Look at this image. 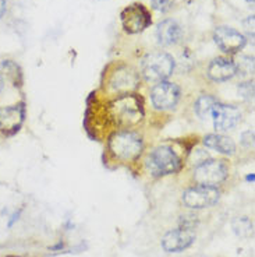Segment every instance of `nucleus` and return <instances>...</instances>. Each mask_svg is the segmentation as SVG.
Returning a JSON list of instances; mask_svg holds the SVG:
<instances>
[{
    "mask_svg": "<svg viewBox=\"0 0 255 257\" xmlns=\"http://www.w3.org/2000/svg\"><path fill=\"white\" fill-rule=\"evenodd\" d=\"M174 70V60L166 52H152L142 60L141 71L147 81L159 83L170 77Z\"/></svg>",
    "mask_w": 255,
    "mask_h": 257,
    "instance_id": "1",
    "label": "nucleus"
},
{
    "mask_svg": "<svg viewBox=\"0 0 255 257\" xmlns=\"http://www.w3.org/2000/svg\"><path fill=\"white\" fill-rule=\"evenodd\" d=\"M109 148L119 160H134L142 151V139L133 132H119L110 137Z\"/></svg>",
    "mask_w": 255,
    "mask_h": 257,
    "instance_id": "2",
    "label": "nucleus"
},
{
    "mask_svg": "<svg viewBox=\"0 0 255 257\" xmlns=\"http://www.w3.org/2000/svg\"><path fill=\"white\" fill-rule=\"evenodd\" d=\"M147 168L153 176H165L179 171L180 160L172 148L162 146L155 148L148 157Z\"/></svg>",
    "mask_w": 255,
    "mask_h": 257,
    "instance_id": "3",
    "label": "nucleus"
},
{
    "mask_svg": "<svg viewBox=\"0 0 255 257\" xmlns=\"http://www.w3.org/2000/svg\"><path fill=\"white\" fill-rule=\"evenodd\" d=\"M229 174V169L224 161L206 160L199 164L194 171V179L198 185L216 187L220 185Z\"/></svg>",
    "mask_w": 255,
    "mask_h": 257,
    "instance_id": "4",
    "label": "nucleus"
},
{
    "mask_svg": "<svg viewBox=\"0 0 255 257\" xmlns=\"http://www.w3.org/2000/svg\"><path fill=\"white\" fill-rule=\"evenodd\" d=\"M120 21L123 30L127 34H138L148 28L152 23L151 14L141 3H133L123 9L120 13Z\"/></svg>",
    "mask_w": 255,
    "mask_h": 257,
    "instance_id": "5",
    "label": "nucleus"
},
{
    "mask_svg": "<svg viewBox=\"0 0 255 257\" xmlns=\"http://www.w3.org/2000/svg\"><path fill=\"white\" fill-rule=\"evenodd\" d=\"M219 196L220 193L216 187L198 185L195 187L187 189L183 193V203L185 207L192 208V210H202L217 203Z\"/></svg>",
    "mask_w": 255,
    "mask_h": 257,
    "instance_id": "6",
    "label": "nucleus"
},
{
    "mask_svg": "<svg viewBox=\"0 0 255 257\" xmlns=\"http://www.w3.org/2000/svg\"><path fill=\"white\" fill-rule=\"evenodd\" d=\"M195 240V231L194 228L181 226L172 229L166 233L162 239V247L167 253H179L188 249Z\"/></svg>",
    "mask_w": 255,
    "mask_h": 257,
    "instance_id": "7",
    "label": "nucleus"
},
{
    "mask_svg": "<svg viewBox=\"0 0 255 257\" xmlns=\"http://www.w3.org/2000/svg\"><path fill=\"white\" fill-rule=\"evenodd\" d=\"M153 106L156 109H173L180 99V88L176 84L169 81H159L151 92Z\"/></svg>",
    "mask_w": 255,
    "mask_h": 257,
    "instance_id": "8",
    "label": "nucleus"
},
{
    "mask_svg": "<svg viewBox=\"0 0 255 257\" xmlns=\"http://www.w3.org/2000/svg\"><path fill=\"white\" fill-rule=\"evenodd\" d=\"M213 38H215L216 45L220 48V51H223L224 53H230V55L241 51L247 42V39L241 32L227 26L217 27L213 34Z\"/></svg>",
    "mask_w": 255,
    "mask_h": 257,
    "instance_id": "9",
    "label": "nucleus"
},
{
    "mask_svg": "<svg viewBox=\"0 0 255 257\" xmlns=\"http://www.w3.org/2000/svg\"><path fill=\"white\" fill-rule=\"evenodd\" d=\"M26 109L23 105H13L0 109V132L3 135L12 136L17 133L24 123Z\"/></svg>",
    "mask_w": 255,
    "mask_h": 257,
    "instance_id": "10",
    "label": "nucleus"
},
{
    "mask_svg": "<svg viewBox=\"0 0 255 257\" xmlns=\"http://www.w3.org/2000/svg\"><path fill=\"white\" fill-rule=\"evenodd\" d=\"M213 124L217 132H227L241 120V112L233 105H219L212 110Z\"/></svg>",
    "mask_w": 255,
    "mask_h": 257,
    "instance_id": "11",
    "label": "nucleus"
},
{
    "mask_svg": "<svg viewBox=\"0 0 255 257\" xmlns=\"http://www.w3.org/2000/svg\"><path fill=\"white\" fill-rule=\"evenodd\" d=\"M116 117L121 123H135L140 120L141 117V105L138 99L133 95H126L120 98L113 106Z\"/></svg>",
    "mask_w": 255,
    "mask_h": 257,
    "instance_id": "12",
    "label": "nucleus"
},
{
    "mask_svg": "<svg viewBox=\"0 0 255 257\" xmlns=\"http://www.w3.org/2000/svg\"><path fill=\"white\" fill-rule=\"evenodd\" d=\"M137 85H138V74L127 66L117 67L110 77V87L121 94H127L130 91L135 90Z\"/></svg>",
    "mask_w": 255,
    "mask_h": 257,
    "instance_id": "13",
    "label": "nucleus"
},
{
    "mask_svg": "<svg viewBox=\"0 0 255 257\" xmlns=\"http://www.w3.org/2000/svg\"><path fill=\"white\" fill-rule=\"evenodd\" d=\"M236 74V63H233L230 59H213L208 67V76L213 81H226Z\"/></svg>",
    "mask_w": 255,
    "mask_h": 257,
    "instance_id": "14",
    "label": "nucleus"
},
{
    "mask_svg": "<svg viewBox=\"0 0 255 257\" xmlns=\"http://www.w3.org/2000/svg\"><path fill=\"white\" fill-rule=\"evenodd\" d=\"M156 38L160 45L169 46L179 42L181 38V27L177 24V21L167 19L158 24L156 28Z\"/></svg>",
    "mask_w": 255,
    "mask_h": 257,
    "instance_id": "15",
    "label": "nucleus"
},
{
    "mask_svg": "<svg viewBox=\"0 0 255 257\" xmlns=\"http://www.w3.org/2000/svg\"><path fill=\"white\" fill-rule=\"evenodd\" d=\"M204 144L208 148H212V150L226 155L234 154V151H236L234 142L230 137L222 135H208L204 139Z\"/></svg>",
    "mask_w": 255,
    "mask_h": 257,
    "instance_id": "16",
    "label": "nucleus"
},
{
    "mask_svg": "<svg viewBox=\"0 0 255 257\" xmlns=\"http://www.w3.org/2000/svg\"><path fill=\"white\" fill-rule=\"evenodd\" d=\"M217 102L213 96L201 95L195 102V112L201 119H208L212 115V110L216 106Z\"/></svg>",
    "mask_w": 255,
    "mask_h": 257,
    "instance_id": "17",
    "label": "nucleus"
},
{
    "mask_svg": "<svg viewBox=\"0 0 255 257\" xmlns=\"http://www.w3.org/2000/svg\"><path fill=\"white\" fill-rule=\"evenodd\" d=\"M233 231L236 233L237 236H241V238H248L252 235V229H254V225L251 222V219L247 217H238L233 221Z\"/></svg>",
    "mask_w": 255,
    "mask_h": 257,
    "instance_id": "18",
    "label": "nucleus"
},
{
    "mask_svg": "<svg viewBox=\"0 0 255 257\" xmlns=\"http://www.w3.org/2000/svg\"><path fill=\"white\" fill-rule=\"evenodd\" d=\"M2 70L6 73V76L14 83V85H19L21 83V73L17 64L12 60H3L2 63Z\"/></svg>",
    "mask_w": 255,
    "mask_h": 257,
    "instance_id": "19",
    "label": "nucleus"
},
{
    "mask_svg": "<svg viewBox=\"0 0 255 257\" xmlns=\"http://www.w3.org/2000/svg\"><path fill=\"white\" fill-rule=\"evenodd\" d=\"M236 73H241L242 76H248L254 73V59L249 56H241L237 60Z\"/></svg>",
    "mask_w": 255,
    "mask_h": 257,
    "instance_id": "20",
    "label": "nucleus"
},
{
    "mask_svg": "<svg viewBox=\"0 0 255 257\" xmlns=\"http://www.w3.org/2000/svg\"><path fill=\"white\" fill-rule=\"evenodd\" d=\"M174 2L176 0H151L153 9L158 10V12H162V13L169 12L173 7V5H174Z\"/></svg>",
    "mask_w": 255,
    "mask_h": 257,
    "instance_id": "21",
    "label": "nucleus"
},
{
    "mask_svg": "<svg viewBox=\"0 0 255 257\" xmlns=\"http://www.w3.org/2000/svg\"><path fill=\"white\" fill-rule=\"evenodd\" d=\"M244 27L251 35H254V16H249L248 19L244 21Z\"/></svg>",
    "mask_w": 255,
    "mask_h": 257,
    "instance_id": "22",
    "label": "nucleus"
},
{
    "mask_svg": "<svg viewBox=\"0 0 255 257\" xmlns=\"http://www.w3.org/2000/svg\"><path fill=\"white\" fill-rule=\"evenodd\" d=\"M6 10H7V2L6 0H0V19L5 16Z\"/></svg>",
    "mask_w": 255,
    "mask_h": 257,
    "instance_id": "23",
    "label": "nucleus"
},
{
    "mask_svg": "<svg viewBox=\"0 0 255 257\" xmlns=\"http://www.w3.org/2000/svg\"><path fill=\"white\" fill-rule=\"evenodd\" d=\"M3 90V80H2V77H0V91Z\"/></svg>",
    "mask_w": 255,
    "mask_h": 257,
    "instance_id": "24",
    "label": "nucleus"
},
{
    "mask_svg": "<svg viewBox=\"0 0 255 257\" xmlns=\"http://www.w3.org/2000/svg\"><path fill=\"white\" fill-rule=\"evenodd\" d=\"M247 179H248V180H254V175H251V176H248Z\"/></svg>",
    "mask_w": 255,
    "mask_h": 257,
    "instance_id": "25",
    "label": "nucleus"
},
{
    "mask_svg": "<svg viewBox=\"0 0 255 257\" xmlns=\"http://www.w3.org/2000/svg\"><path fill=\"white\" fill-rule=\"evenodd\" d=\"M247 2H254V0H247Z\"/></svg>",
    "mask_w": 255,
    "mask_h": 257,
    "instance_id": "26",
    "label": "nucleus"
}]
</instances>
